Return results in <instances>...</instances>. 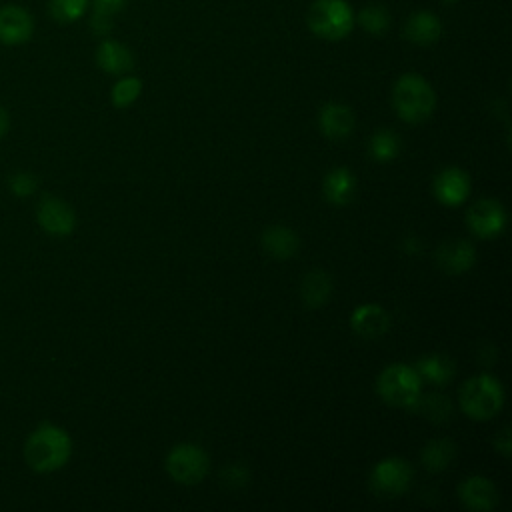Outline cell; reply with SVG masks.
Returning <instances> with one entry per match:
<instances>
[{"instance_id":"cell-1","label":"cell","mask_w":512,"mask_h":512,"mask_svg":"<svg viewBox=\"0 0 512 512\" xmlns=\"http://www.w3.org/2000/svg\"><path fill=\"white\" fill-rule=\"evenodd\" d=\"M72 454V440L68 432L56 424H40L26 440L24 458L36 472L60 470Z\"/></svg>"},{"instance_id":"cell-2","label":"cell","mask_w":512,"mask_h":512,"mask_svg":"<svg viewBox=\"0 0 512 512\" xmlns=\"http://www.w3.org/2000/svg\"><path fill=\"white\" fill-rule=\"evenodd\" d=\"M392 106L404 122L420 124L432 116L436 108V92L424 76L408 72L394 82Z\"/></svg>"},{"instance_id":"cell-3","label":"cell","mask_w":512,"mask_h":512,"mask_svg":"<svg viewBox=\"0 0 512 512\" xmlns=\"http://www.w3.org/2000/svg\"><path fill=\"white\" fill-rule=\"evenodd\" d=\"M458 404L468 418L486 422L502 410L504 388L496 376L476 374L462 384L458 392Z\"/></svg>"},{"instance_id":"cell-4","label":"cell","mask_w":512,"mask_h":512,"mask_svg":"<svg viewBox=\"0 0 512 512\" xmlns=\"http://www.w3.org/2000/svg\"><path fill=\"white\" fill-rule=\"evenodd\" d=\"M376 392L384 404L412 410L422 394V378L414 366L394 362L378 374Z\"/></svg>"},{"instance_id":"cell-5","label":"cell","mask_w":512,"mask_h":512,"mask_svg":"<svg viewBox=\"0 0 512 512\" xmlns=\"http://www.w3.org/2000/svg\"><path fill=\"white\" fill-rule=\"evenodd\" d=\"M310 32L322 40L346 38L354 26V12L346 0H314L306 12Z\"/></svg>"},{"instance_id":"cell-6","label":"cell","mask_w":512,"mask_h":512,"mask_svg":"<svg viewBox=\"0 0 512 512\" xmlns=\"http://www.w3.org/2000/svg\"><path fill=\"white\" fill-rule=\"evenodd\" d=\"M164 468L168 476L184 486H194L204 480L210 470V456L208 452L192 442L176 444L164 460Z\"/></svg>"},{"instance_id":"cell-7","label":"cell","mask_w":512,"mask_h":512,"mask_svg":"<svg viewBox=\"0 0 512 512\" xmlns=\"http://www.w3.org/2000/svg\"><path fill=\"white\" fill-rule=\"evenodd\" d=\"M412 484V466L398 456L382 458L370 472V488L382 498H398L408 492Z\"/></svg>"},{"instance_id":"cell-8","label":"cell","mask_w":512,"mask_h":512,"mask_svg":"<svg viewBox=\"0 0 512 512\" xmlns=\"http://www.w3.org/2000/svg\"><path fill=\"white\" fill-rule=\"evenodd\" d=\"M506 222V208L502 206V202L494 198H482L474 202L466 212V224L470 232L482 240H492L500 236L506 228Z\"/></svg>"},{"instance_id":"cell-9","label":"cell","mask_w":512,"mask_h":512,"mask_svg":"<svg viewBox=\"0 0 512 512\" xmlns=\"http://www.w3.org/2000/svg\"><path fill=\"white\" fill-rule=\"evenodd\" d=\"M470 176L458 166L442 168L432 180V192L436 200L448 208L460 206L470 194Z\"/></svg>"},{"instance_id":"cell-10","label":"cell","mask_w":512,"mask_h":512,"mask_svg":"<svg viewBox=\"0 0 512 512\" xmlns=\"http://www.w3.org/2000/svg\"><path fill=\"white\" fill-rule=\"evenodd\" d=\"M34 32V20L30 12L18 4L0 6V42L6 46H18L30 40Z\"/></svg>"},{"instance_id":"cell-11","label":"cell","mask_w":512,"mask_h":512,"mask_svg":"<svg viewBox=\"0 0 512 512\" xmlns=\"http://www.w3.org/2000/svg\"><path fill=\"white\" fill-rule=\"evenodd\" d=\"M40 226L54 236H68L76 226V214L72 206L60 198L46 196L36 210Z\"/></svg>"},{"instance_id":"cell-12","label":"cell","mask_w":512,"mask_h":512,"mask_svg":"<svg viewBox=\"0 0 512 512\" xmlns=\"http://www.w3.org/2000/svg\"><path fill=\"white\" fill-rule=\"evenodd\" d=\"M436 264L446 274H464L476 264V248L462 238L446 240L436 248Z\"/></svg>"},{"instance_id":"cell-13","label":"cell","mask_w":512,"mask_h":512,"mask_svg":"<svg viewBox=\"0 0 512 512\" xmlns=\"http://www.w3.org/2000/svg\"><path fill=\"white\" fill-rule=\"evenodd\" d=\"M458 498L468 510L488 512L498 504V490L490 478L474 474L460 482Z\"/></svg>"},{"instance_id":"cell-14","label":"cell","mask_w":512,"mask_h":512,"mask_svg":"<svg viewBox=\"0 0 512 512\" xmlns=\"http://www.w3.org/2000/svg\"><path fill=\"white\" fill-rule=\"evenodd\" d=\"M350 328L366 340H376L390 330V314L380 304H360L350 314Z\"/></svg>"},{"instance_id":"cell-15","label":"cell","mask_w":512,"mask_h":512,"mask_svg":"<svg viewBox=\"0 0 512 512\" xmlns=\"http://www.w3.org/2000/svg\"><path fill=\"white\" fill-rule=\"evenodd\" d=\"M354 112L340 102H328L318 112V126L326 138L344 140L354 132Z\"/></svg>"},{"instance_id":"cell-16","label":"cell","mask_w":512,"mask_h":512,"mask_svg":"<svg viewBox=\"0 0 512 512\" xmlns=\"http://www.w3.org/2000/svg\"><path fill=\"white\" fill-rule=\"evenodd\" d=\"M406 38L416 46H432L442 36V22L430 10L412 12L404 24Z\"/></svg>"},{"instance_id":"cell-17","label":"cell","mask_w":512,"mask_h":512,"mask_svg":"<svg viewBox=\"0 0 512 512\" xmlns=\"http://www.w3.org/2000/svg\"><path fill=\"white\" fill-rule=\"evenodd\" d=\"M356 192V176L346 166H336L326 172L322 180V194L332 206H346Z\"/></svg>"},{"instance_id":"cell-18","label":"cell","mask_w":512,"mask_h":512,"mask_svg":"<svg viewBox=\"0 0 512 512\" xmlns=\"http://www.w3.org/2000/svg\"><path fill=\"white\" fill-rule=\"evenodd\" d=\"M96 64L108 74H128L134 68V54L118 40H102L96 48Z\"/></svg>"},{"instance_id":"cell-19","label":"cell","mask_w":512,"mask_h":512,"mask_svg":"<svg viewBox=\"0 0 512 512\" xmlns=\"http://www.w3.org/2000/svg\"><path fill=\"white\" fill-rule=\"evenodd\" d=\"M262 246L272 258L290 260L300 248V238L292 228L282 226V224H274V226H268L264 230Z\"/></svg>"},{"instance_id":"cell-20","label":"cell","mask_w":512,"mask_h":512,"mask_svg":"<svg viewBox=\"0 0 512 512\" xmlns=\"http://www.w3.org/2000/svg\"><path fill=\"white\" fill-rule=\"evenodd\" d=\"M418 376L434 386H446L454 380L456 364L446 354H428L414 364Z\"/></svg>"},{"instance_id":"cell-21","label":"cell","mask_w":512,"mask_h":512,"mask_svg":"<svg viewBox=\"0 0 512 512\" xmlns=\"http://www.w3.org/2000/svg\"><path fill=\"white\" fill-rule=\"evenodd\" d=\"M332 296V278L324 270H310L300 282V298L306 308H322Z\"/></svg>"},{"instance_id":"cell-22","label":"cell","mask_w":512,"mask_h":512,"mask_svg":"<svg viewBox=\"0 0 512 512\" xmlns=\"http://www.w3.org/2000/svg\"><path fill=\"white\" fill-rule=\"evenodd\" d=\"M456 458V444L450 438H434L428 440L420 452V462L422 466L436 474L446 470Z\"/></svg>"},{"instance_id":"cell-23","label":"cell","mask_w":512,"mask_h":512,"mask_svg":"<svg viewBox=\"0 0 512 512\" xmlns=\"http://www.w3.org/2000/svg\"><path fill=\"white\" fill-rule=\"evenodd\" d=\"M400 148H402L400 138L392 130H386V128L374 132L370 138V144H368L370 156L380 164L392 162L400 154Z\"/></svg>"},{"instance_id":"cell-24","label":"cell","mask_w":512,"mask_h":512,"mask_svg":"<svg viewBox=\"0 0 512 512\" xmlns=\"http://www.w3.org/2000/svg\"><path fill=\"white\" fill-rule=\"evenodd\" d=\"M126 0H92L90 28L94 34L104 36L112 30L114 16L124 8Z\"/></svg>"},{"instance_id":"cell-25","label":"cell","mask_w":512,"mask_h":512,"mask_svg":"<svg viewBox=\"0 0 512 512\" xmlns=\"http://www.w3.org/2000/svg\"><path fill=\"white\" fill-rule=\"evenodd\" d=\"M356 20L362 26V30L372 34V36L384 34L390 28V22H392L388 8L382 6V4H368V6H364L358 12Z\"/></svg>"},{"instance_id":"cell-26","label":"cell","mask_w":512,"mask_h":512,"mask_svg":"<svg viewBox=\"0 0 512 512\" xmlns=\"http://www.w3.org/2000/svg\"><path fill=\"white\" fill-rule=\"evenodd\" d=\"M412 410L420 412L422 416H426L432 422H446L452 416V402L444 394H428V396L420 394V398Z\"/></svg>"},{"instance_id":"cell-27","label":"cell","mask_w":512,"mask_h":512,"mask_svg":"<svg viewBox=\"0 0 512 512\" xmlns=\"http://www.w3.org/2000/svg\"><path fill=\"white\" fill-rule=\"evenodd\" d=\"M142 92V80L136 76H122L110 92V100L116 108H126L138 100Z\"/></svg>"},{"instance_id":"cell-28","label":"cell","mask_w":512,"mask_h":512,"mask_svg":"<svg viewBox=\"0 0 512 512\" xmlns=\"http://www.w3.org/2000/svg\"><path fill=\"white\" fill-rule=\"evenodd\" d=\"M90 0H50V16L60 24L76 22L88 8Z\"/></svg>"},{"instance_id":"cell-29","label":"cell","mask_w":512,"mask_h":512,"mask_svg":"<svg viewBox=\"0 0 512 512\" xmlns=\"http://www.w3.org/2000/svg\"><path fill=\"white\" fill-rule=\"evenodd\" d=\"M220 478H222V484L232 488V490H238V488H244L250 480V472L244 464H228L226 468H222L220 472Z\"/></svg>"},{"instance_id":"cell-30","label":"cell","mask_w":512,"mask_h":512,"mask_svg":"<svg viewBox=\"0 0 512 512\" xmlns=\"http://www.w3.org/2000/svg\"><path fill=\"white\" fill-rule=\"evenodd\" d=\"M36 186H38L36 178L32 174H28V172H18L10 180V188H12V192L16 196H28V194H32L36 190Z\"/></svg>"},{"instance_id":"cell-31","label":"cell","mask_w":512,"mask_h":512,"mask_svg":"<svg viewBox=\"0 0 512 512\" xmlns=\"http://www.w3.org/2000/svg\"><path fill=\"white\" fill-rule=\"evenodd\" d=\"M494 448L502 454V456H508L510 454V430L508 428H502L496 438H494Z\"/></svg>"},{"instance_id":"cell-32","label":"cell","mask_w":512,"mask_h":512,"mask_svg":"<svg viewBox=\"0 0 512 512\" xmlns=\"http://www.w3.org/2000/svg\"><path fill=\"white\" fill-rule=\"evenodd\" d=\"M402 246H404V252L410 254V256H414L416 252H420V240H418V238H406Z\"/></svg>"},{"instance_id":"cell-33","label":"cell","mask_w":512,"mask_h":512,"mask_svg":"<svg viewBox=\"0 0 512 512\" xmlns=\"http://www.w3.org/2000/svg\"><path fill=\"white\" fill-rule=\"evenodd\" d=\"M8 126H10V118H8V112H6V110L0 106V136H4V134H6Z\"/></svg>"}]
</instances>
